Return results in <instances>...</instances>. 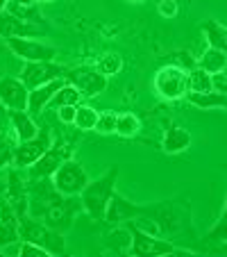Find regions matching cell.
Returning <instances> with one entry per match:
<instances>
[{"instance_id": "cell-1", "label": "cell", "mask_w": 227, "mask_h": 257, "mask_svg": "<svg viewBox=\"0 0 227 257\" xmlns=\"http://www.w3.org/2000/svg\"><path fill=\"white\" fill-rule=\"evenodd\" d=\"M118 180V169H109L105 175H100L98 180H89V185L82 189L80 194V200H82V207L87 209V214L96 221H105V212L107 205H109V198L114 194V187H116Z\"/></svg>"}, {"instance_id": "cell-2", "label": "cell", "mask_w": 227, "mask_h": 257, "mask_svg": "<svg viewBox=\"0 0 227 257\" xmlns=\"http://www.w3.org/2000/svg\"><path fill=\"white\" fill-rule=\"evenodd\" d=\"M19 232L21 239H28V241H34L44 246L50 255H62L66 250V243H64V234L53 230L50 225H46L44 221H37L34 216L25 214L19 223Z\"/></svg>"}, {"instance_id": "cell-3", "label": "cell", "mask_w": 227, "mask_h": 257, "mask_svg": "<svg viewBox=\"0 0 227 257\" xmlns=\"http://www.w3.org/2000/svg\"><path fill=\"white\" fill-rule=\"evenodd\" d=\"M155 91L161 100H179L188 93V71L177 64L159 68L155 75Z\"/></svg>"}, {"instance_id": "cell-4", "label": "cell", "mask_w": 227, "mask_h": 257, "mask_svg": "<svg viewBox=\"0 0 227 257\" xmlns=\"http://www.w3.org/2000/svg\"><path fill=\"white\" fill-rule=\"evenodd\" d=\"M53 185L62 196H78L89 185V175L80 162L66 160L53 173Z\"/></svg>"}, {"instance_id": "cell-5", "label": "cell", "mask_w": 227, "mask_h": 257, "mask_svg": "<svg viewBox=\"0 0 227 257\" xmlns=\"http://www.w3.org/2000/svg\"><path fill=\"white\" fill-rule=\"evenodd\" d=\"M82 207V200H73V196H59L41 218H44V223L50 225L53 230L57 232H68L73 228V221H75V212H80Z\"/></svg>"}, {"instance_id": "cell-6", "label": "cell", "mask_w": 227, "mask_h": 257, "mask_svg": "<svg viewBox=\"0 0 227 257\" xmlns=\"http://www.w3.org/2000/svg\"><path fill=\"white\" fill-rule=\"evenodd\" d=\"M50 146H53V135H50V130H41L34 139L19 141V146L12 151V164H14L16 169H30L34 162L48 151Z\"/></svg>"}, {"instance_id": "cell-7", "label": "cell", "mask_w": 227, "mask_h": 257, "mask_svg": "<svg viewBox=\"0 0 227 257\" xmlns=\"http://www.w3.org/2000/svg\"><path fill=\"white\" fill-rule=\"evenodd\" d=\"M5 41L12 53L25 62H53L57 57V48L44 41H34L28 37H7Z\"/></svg>"}, {"instance_id": "cell-8", "label": "cell", "mask_w": 227, "mask_h": 257, "mask_svg": "<svg viewBox=\"0 0 227 257\" xmlns=\"http://www.w3.org/2000/svg\"><path fill=\"white\" fill-rule=\"evenodd\" d=\"M130 237H132V246L130 252L139 257H157V255H170V252H177V248L170 241H164V239L155 237V234H148L143 230H139L134 223H130Z\"/></svg>"}, {"instance_id": "cell-9", "label": "cell", "mask_w": 227, "mask_h": 257, "mask_svg": "<svg viewBox=\"0 0 227 257\" xmlns=\"http://www.w3.org/2000/svg\"><path fill=\"white\" fill-rule=\"evenodd\" d=\"M59 78H66V71L55 62H28L21 71V80L28 89H37Z\"/></svg>"}, {"instance_id": "cell-10", "label": "cell", "mask_w": 227, "mask_h": 257, "mask_svg": "<svg viewBox=\"0 0 227 257\" xmlns=\"http://www.w3.org/2000/svg\"><path fill=\"white\" fill-rule=\"evenodd\" d=\"M71 148L66 144H53L39 160L30 166V173L34 180H44V178H53V173L68 160Z\"/></svg>"}, {"instance_id": "cell-11", "label": "cell", "mask_w": 227, "mask_h": 257, "mask_svg": "<svg viewBox=\"0 0 227 257\" xmlns=\"http://www.w3.org/2000/svg\"><path fill=\"white\" fill-rule=\"evenodd\" d=\"M30 89L23 84V80L3 78L0 80V105L7 109H28Z\"/></svg>"}, {"instance_id": "cell-12", "label": "cell", "mask_w": 227, "mask_h": 257, "mask_svg": "<svg viewBox=\"0 0 227 257\" xmlns=\"http://www.w3.org/2000/svg\"><path fill=\"white\" fill-rule=\"evenodd\" d=\"M3 198L10 203V207L16 212V216L23 218L30 212V196H28V187H25L23 178L16 171H10V185L5 187V196Z\"/></svg>"}, {"instance_id": "cell-13", "label": "cell", "mask_w": 227, "mask_h": 257, "mask_svg": "<svg viewBox=\"0 0 227 257\" xmlns=\"http://www.w3.org/2000/svg\"><path fill=\"white\" fill-rule=\"evenodd\" d=\"M66 80L71 84H75L84 98H96L107 89V75H102L100 71H80L73 73V75H66Z\"/></svg>"}, {"instance_id": "cell-14", "label": "cell", "mask_w": 227, "mask_h": 257, "mask_svg": "<svg viewBox=\"0 0 227 257\" xmlns=\"http://www.w3.org/2000/svg\"><path fill=\"white\" fill-rule=\"evenodd\" d=\"M66 82H68L66 78H59V80H53V82H48V84H41V87H37V89H30L28 112L32 114V116H39V114L44 112L46 107L50 105L53 96H55V93H57Z\"/></svg>"}, {"instance_id": "cell-15", "label": "cell", "mask_w": 227, "mask_h": 257, "mask_svg": "<svg viewBox=\"0 0 227 257\" xmlns=\"http://www.w3.org/2000/svg\"><path fill=\"white\" fill-rule=\"evenodd\" d=\"M19 223H21V218L10 207V203L3 198L0 200V248H7L12 243L21 241Z\"/></svg>"}, {"instance_id": "cell-16", "label": "cell", "mask_w": 227, "mask_h": 257, "mask_svg": "<svg viewBox=\"0 0 227 257\" xmlns=\"http://www.w3.org/2000/svg\"><path fill=\"white\" fill-rule=\"evenodd\" d=\"M141 212H143L141 207L132 205L127 198H123V196H118L116 191H114L109 198V205H107L105 221L111 225H118V223H125V221H132V216H136V214H141Z\"/></svg>"}, {"instance_id": "cell-17", "label": "cell", "mask_w": 227, "mask_h": 257, "mask_svg": "<svg viewBox=\"0 0 227 257\" xmlns=\"http://www.w3.org/2000/svg\"><path fill=\"white\" fill-rule=\"evenodd\" d=\"M34 34H41V25L21 21L7 12L0 14V37L7 39V37H34Z\"/></svg>"}, {"instance_id": "cell-18", "label": "cell", "mask_w": 227, "mask_h": 257, "mask_svg": "<svg viewBox=\"0 0 227 257\" xmlns=\"http://www.w3.org/2000/svg\"><path fill=\"white\" fill-rule=\"evenodd\" d=\"M10 121H12V127H14V135L19 141L34 139V137L41 132V127L34 123L32 114H30L28 109H12Z\"/></svg>"}, {"instance_id": "cell-19", "label": "cell", "mask_w": 227, "mask_h": 257, "mask_svg": "<svg viewBox=\"0 0 227 257\" xmlns=\"http://www.w3.org/2000/svg\"><path fill=\"white\" fill-rule=\"evenodd\" d=\"M188 146H191V132L184 130V127L177 125V123H170V125L166 127L164 144H161L164 153H168V155H177V153L186 151Z\"/></svg>"}, {"instance_id": "cell-20", "label": "cell", "mask_w": 227, "mask_h": 257, "mask_svg": "<svg viewBox=\"0 0 227 257\" xmlns=\"http://www.w3.org/2000/svg\"><path fill=\"white\" fill-rule=\"evenodd\" d=\"M195 66L202 68V71H207L209 75H213V73L227 68V53L225 50H218V48H211V46H209V48L198 57V64H195Z\"/></svg>"}, {"instance_id": "cell-21", "label": "cell", "mask_w": 227, "mask_h": 257, "mask_svg": "<svg viewBox=\"0 0 227 257\" xmlns=\"http://www.w3.org/2000/svg\"><path fill=\"white\" fill-rule=\"evenodd\" d=\"M204 37H207L209 46L211 48H218V50H225L227 53V28L220 23H216V21H207L202 28Z\"/></svg>"}, {"instance_id": "cell-22", "label": "cell", "mask_w": 227, "mask_h": 257, "mask_svg": "<svg viewBox=\"0 0 227 257\" xmlns=\"http://www.w3.org/2000/svg\"><path fill=\"white\" fill-rule=\"evenodd\" d=\"M5 12L12 14V16H16V19H21V21L41 25V14H39V10H37V5H21V3H16V0H10L7 7H5Z\"/></svg>"}, {"instance_id": "cell-23", "label": "cell", "mask_w": 227, "mask_h": 257, "mask_svg": "<svg viewBox=\"0 0 227 257\" xmlns=\"http://www.w3.org/2000/svg\"><path fill=\"white\" fill-rule=\"evenodd\" d=\"M98 116H100V112H96L93 107H89V105H78L73 125L78 127V130H82V132H91V130H96Z\"/></svg>"}, {"instance_id": "cell-24", "label": "cell", "mask_w": 227, "mask_h": 257, "mask_svg": "<svg viewBox=\"0 0 227 257\" xmlns=\"http://www.w3.org/2000/svg\"><path fill=\"white\" fill-rule=\"evenodd\" d=\"M186 100L191 102V105H195V107H202V109H207V107L227 105V96H225V93H216V91H207V93L188 91L186 93Z\"/></svg>"}, {"instance_id": "cell-25", "label": "cell", "mask_w": 227, "mask_h": 257, "mask_svg": "<svg viewBox=\"0 0 227 257\" xmlns=\"http://www.w3.org/2000/svg\"><path fill=\"white\" fill-rule=\"evenodd\" d=\"M139 130H141V121L136 114H132V112L116 114V135L132 139V137L139 135Z\"/></svg>"}, {"instance_id": "cell-26", "label": "cell", "mask_w": 227, "mask_h": 257, "mask_svg": "<svg viewBox=\"0 0 227 257\" xmlns=\"http://www.w3.org/2000/svg\"><path fill=\"white\" fill-rule=\"evenodd\" d=\"M80 100H82V93H80V89L75 87V84L66 82V84H64V87L53 96L50 105L57 109V107H64V105H80Z\"/></svg>"}, {"instance_id": "cell-27", "label": "cell", "mask_w": 227, "mask_h": 257, "mask_svg": "<svg viewBox=\"0 0 227 257\" xmlns=\"http://www.w3.org/2000/svg\"><path fill=\"white\" fill-rule=\"evenodd\" d=\"M188 91L193 93H207V91H213L211 89V75L202 68H191L188 71Z\"/></svg>"}, {"instance_id": "cell-28", "label": "cell", "mask_w": 227, "mask_h": 257, "mask_svg": "<svg viewBox=\"0 0 227 257\" xmlns=\"http://www.w3.org/2000/svg\"><path fill=\"white\" fill-rule=\"evenodd\" d=\"M121 68H123V57L116 53H105L96 64V71H100L107 78H109V75H118Z\"/></svg>"}, {"instance_id": "cell-29", "label": "cell", "mask_w": 227, "mask_h": 257, "mask_svg": "<svg viewBox=\"0 0 227 257\" xmlns=\"http://www.w3.org/2000/svg\"><path fill=\"white\" fill-rule=\"evenodd\" d=\"M96 132H100V135H111V132H116V114L102 112L100 116H98Z\"/></svg>"}, {"instance_id": "cell-30", "label": "cell", "mask_w": 227, "mask_h": 257, "mask_svg": "<svg viewBox=\"0 0 227 257\" xmlns=\"http://www.w3.org/2000/svg\"><path fill=\"white\" fill-rule=\"evenodd\" d=\"M19 252H21V257H32V255H37V257H48V255H50V252L46 250L44 246H39V243H34V241H28V239H21Z\"/></svg>"}, {"instance_id": "cell-31", "label": "cell", "mask_w": 227, "mask_h": 257, "mask_svg": "<svg viewBox=\"0 0 227 257\" xmlns=\"http://www.w3.org/2000/svg\"><path fill=\"white\" fill-rule=\"evenodd\" d=\"M211 89L216 93H225L227 96V68H222V71L211 75Z\"/></svg>"}, {"instance_id": "cell-32", "label": "cell", "mask_w": 227, "mask_h": 257, "mask_svg": "<svg viewBox=\"0 0 227 257\" xmlns=\"http://www.w3.org/2000/svg\"><path fill=\"white\" fill-rule=\"evenodd\" d=\"M75 109H78V105L57 107V118H59L62 123H66V125H73V121H75Z\"/></svg>"}, {"instance_id": "cell-33", "label": "cell", "mask_w": 227, "mask_h": 257, "mask_svg": "<svg viewBox=\"0 0 227 257\" xmlns=\"http://www.w3.org/2000/svg\"><path fill=\"white\" fill-rule=\"evenodd\" d=\"M157 12H159L164 19H175L177 16V3L175 0H161L157 5Z\"/></svg>"}, {"instance_id": "cell-34", "label": "cell", "mask_w": 227, "mask_h": 257, "mask_svg": "<svg viewBox=\"0 0 227 257\" xmlns=\"http://www.w3.org/2000/svg\"><path fill=\"white\" fill-rule=\"evenodd\" d=\"M134 225H136L139 230H143V232L159 237V225H157L155 221H150V218H141V221H134Z\"/></svg>"}, {"instance_id": "cell-35", "label": "cell", "mask_w": 227, "mask_h": 257, "mask_svg": "<svg viewBox=\"0 0 227 257\" xmlns=\"http://www.w3.org/2000/svg\"><path fill=\"white\" fill-rule=\"evenodd\" d=\"M211 239H220V241H227V218H220V223L209 232Z\"/></svg>"}, {"instance_id": "cell-36", "label": "cell", "mask_w": 227, "mask_h": 257, "mask_svg": "<svg viewBox=\"0 0 227 257\" xmlns=\"http://www.w3.org/2000/svg\"><path fill=\"white\" fill-rule=\"evenodd\" d=\"M16 3H21V5H37L39 0H16Z\"/></svg>"}, {"instance_id": "cell-37", "label": "cell", "mask_w": 227, "mask_h": 257, "mask_svg": "<svg viewBox=\"0 0 227 257\" xmlns=\"http://www.w3.org/2000/svg\"><path fill=\"white\" fill-rule=\"evenodd\" d=\"M7 3H10V0H0V14H3V12H5V7H7Z\"/></svg>"}, {"instance_id": "cell-38", "label": "cell", "mask_w": 227, "mask_h": 257, "mask_svg": "<svg viewBox=\"0 0 227 257\" xmlns=\"http://www.w3.org/2000/svg\"><path fill=\"white\" fill-rule=\"evenodd\" d=\"M222 218H227V198H225V207H222Z\"/></svg>"}, {"instance_id": "cell-39", "label": "cell", "mask_w": 227, "mask_h": 257, "mask_svg": "<svg viewBox=\"0 0 227 257\" xmlns=\"http://www.w3.org/2000/svg\"><path fill=\"white\" fill-rule=\"evenodd\" d=\"M39 3H55V0H39Z\"/></svg>"}, {"instance_id": "cell-40", "label": "cell", "mask_w": 227, "mask_h": 257, "mask_svg": "<svg viewBox=\"0 0 227 257\" xmlns=\"http://www.w3.org/2000/svg\"><path fill=\"white\" fill-rule=\"evenodd\" d=\"M130 3H143V0H130Z\"/></svg>"}]
</instances>
